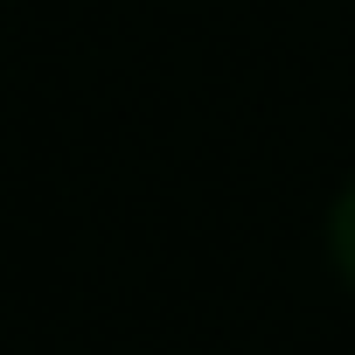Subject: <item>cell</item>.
I'll return each instance as SVG.
<instances>
[{"mask_svg":"<svg viewBox=\"0 0 355 355\" xmlns=\"http://www.w3.org/2000/svg\"><path fill=\"white\" fill-rule=\"evenodd\" d=\"M327 251H334L341 279L355 286V182L341 189V202H334V216H327Z\"/></svg>","mask_w":355,"mask_h":355,"instance_id":"1","label":"cell"}]
</instances>
